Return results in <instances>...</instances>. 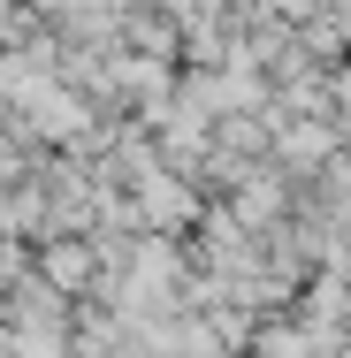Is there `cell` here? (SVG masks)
<instances>
[{
  "label": "cell",
  "instance_id": "obj_1",
  "mask_svg": "<svg viewBox=\"0 0 351 358\" xmlns=\"http://www.w3.org/2000/svg\"><path fill=\"white\" fill-rule=\"evenodd\" d=\"M92 267H99L92 244H54V252H46V282H54V289H76Z\"/></svg>",
  "mask_w": 351,
  "mask_h": 358
}]
</instances>
